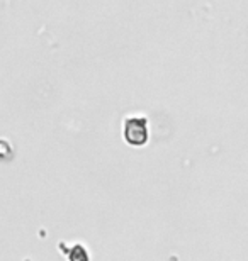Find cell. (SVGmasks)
<instances>
[{
	"label": "cell",
	"instance_id": "1",
	"mask_svg": "<svg viewBox=\"0 0 248 261\" xmlns=\"http://www.w3.org/2000/svg\"><path fill=\"white\" fill-rule=\"evenodd\" d=\"M124 138L133 146H143L148 143V121H146V117L128 119L124 122Z\"/></svg>",
	"mask_w": 248,
	"mask_h": 261
}]
</instances>
